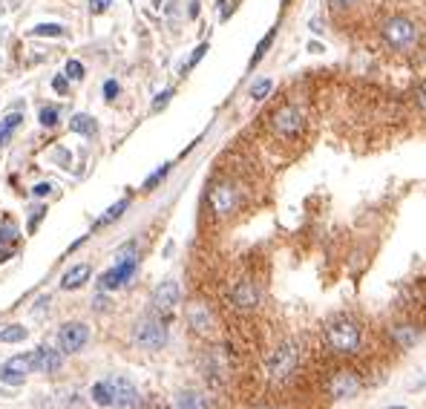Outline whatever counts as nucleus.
I'll use <instances>...</instances> for the list:
<instances>
[{
	"label": "nucleus",
	"mask_w": 426,
	"mask_h": 409,
	"mask_svg": "<svg viewBox=\"0 0 426 409\" xmlns=\"http://www.w3.org/2000/svg\"><path fill=\"white\" fill-rule=\"evenodd\" d=\"M395 337L400 340L403 349H409V346H412V343L418 340V332H412V329H395Z\"/></svg>",
	"instance_id": "27"
},
{
	"label": "nucleus",
	"mask_w": 426,
	"mask_h": 409,
	"mask_svg": "<svg viewBox=\"0 0 426 409\" xmlns=\"http://www.w3.org/2000/svg\"><path fill=\"white\" fill-rule=\"evenodd\" d=\"M41 124L43 127H55L58 124V110L55 107H43L41 110Z\"/></svg>",
	"instance_id": "29"
},
{
	"label": "nucleus",
	"mask_w": 426,
	"mask_h": 409,
	"mask_svg": "<svg viewBox=\"0 0 426 409\" xmlns=\"http://www.w3.org/2000/svg\"><path fill=\"white\" fill-rule=\"evenodd\" d=\"M127 208H130V199H119V202H116V205H112V208L107 210V214H104L101 219H98V222H95V228H104V225H110L112 219H119V217L124 214V210H127Z\"/></svg>",
	"instance_id": "20"
},
{
	"label": "nucleus",
	"mask_w": 426,
	"mask_h": 409,
	"mask_svg": "<svg viewBox=\"0 0 426 409\" xmlns=\"http://www.w3.org/2000/svg\"><path fill=\"white\" fill-rule=\"evenodd\" d=\"M271 90H274V81L271 78H262V81H256V84L251 87V95L256 98V101H262V98H265Z\"/></svg>",
	"instance_id": "24"
},
{
	"label": "nucleus",
	"mask_w": 426,
	"mask_h": 409,
	"mask_svg": "<svg viewBox=\"0 0 426 409\" xmlns=\"http://www.w3.org/2000/svg\"><path fill=\"white\" fill-rule=\"evenodd\" d=\"M168 170H170V165H161V168H159V170H156V173H153V176H150V179H147V182H144V190H153V188L161 182V179L168 176Z\"/></svg>",
	"instance_id": "28"
},
{
	"label": "nucleus",
	"mask_w": 426,
	"mask_h": 409,
	"mask_svg": "<svg viewBox=\"0 0 426 409\" xmlns=\"http://www.w3.org/2000/svg\"><path fill=\"white\" fill-rule=\"evenodd\" d=\"M90 6H92L95 12H104V9H107V0H92V3H90Z\"/></svg>",
	"instance_id": "39"
},
{
	"label": "nucleus",
	"mask_w": 426,
	"mask_h": 409,
	"mask_svg": "<svg viewBox=\"0 0 426 409\" xmlns=\"http://www.w3.org/2000/svg\"><path fill=\"white\" fill-rule=\"evenodd\" d=\"M231 300H234L236 308L248 312V308H256V303H259V288L254 286V280H242V283L234 286Z\"/></svg>",
	"instance_id": "13"
},
{
	"label": "nucleus",
	"mask_w": 426,
	"mask_h": 409,
	"mask_svg": "<svg viewBox=\"0 0 426 409\" xmlns=\"http://www.w3.org/2000/svg\"><path fill=\"white\" fill-rule=\"evenodd\" d=\"M63 75L72 78V81H81V78H84V63H81V61H67V70H63Z\"/></svg>",
	"instance_id": "25"
},
{
	"label": "nucleus",
	"mask_w": 426,
	"mask_h": 409,
	"mask_svg": "<svg viewBox=\"0 0 426 409\" xmlns=\"http://www.w3.org/2000/svg\"><path fill=\"white\" fill-rule=\"evenodd\" d=\"M104 386L110 392V406H119V409H139L141 406V395H139L133 381L121 378V375H110Z\"/></svg>",
	"instance_id": "3"
},
{
	"label": "nucleus",
	"mask_w": 426,
	"mask_h": 409,
	"mask_svg": "<svg viewBox=\"0 0 426 409\" xmlns=\"http://www.w3.org/2000/svg\"><path fill=\"white\" fill-rule=\"evenodd\" d=\"M136 268H139V257H136V254L119 259L116 268H110V271L101 277V288H104V291H112V288L127 286V280L136 274Z\"/></svg>",
	"instance_id": "6"
},
{
	"label": "nucleus",
	"mask_w": 426,
	"mask_h": 409,
	"mask_svg": "<svg viewBox=\"0 0 426 409\" xmlns=\"http://www.w3.org/2000/svg\"><path fill=\"white\" fill-rule=\"evenodd\" d=\"M329 3L334 6V9H346V6H352L354 0H329Z\"/></svg>",
	"instance_id": "38"
},
{
	"label": "nucleus",
	"mask_w": 426,
	"mask_h": 409,
	"mask_svg": "<svg viewBox=\"0 0 426 409\" xmlns=\"http://www.w3.org/2000/svg\"><path fill=\"white\" fill-rule=\"evenodd\" d=\"M52 87H55L58 92H63V90H67V75H58V78H55V84H52Z\"/></svg>",
	"instance_id": "37"
},
{
	"label": "nucleus",
	"mask_w": 426,
	"mask_h": 409,
	"mask_svg": "<svg viewBox=\"0 0 426 409\" xmlns=\"http://www.w3.org/2000/svg\"><path fill=\"white\" fill-rule=\"evenodd\" d=\"M207 49H210V46H207V43H202V46H196V52H193V58H190V61H187V67H185V72H187V70H190V67H196V63H199V61H202V55H205V52H207Z\"/></svg>",
	"instance_id": "31"
},
{
	"label": "nucleus",
	"mask_w": 426,
	"mask_h": 409,
	"mask_svg": "<svg viewBox=\"0 0 426 409\" xmlns=\"http://www.w3.org/2000/svg\"><path fill=\"white\" fill-rule=\"evenodd\" d=\"M294 369H297V346L285 343V346L276 349L274 357L268 361V372H271V378L283 381V378H288V375H291Z\"/></svg>",
	"instance_id": "7"
},
{
	"label": "nucleus",
	"mask_w": 426,
	"mask_h": 409,
	"mask_svg": "<svg viewBox=\"0 0 426 409\" xmlns=\"http://www.w3.org/2000/svg\"><path fill=\"white\" fill-rule=\"evenodd\" d=\"M236 188L231 182H219L216 188L210 190V208L216 210L219 217H227L231 210H236Z\"/></svg>",
	"instance_id": "10"
},
{
	"label": "nucleus",
	"mask_w": 426,
	"mask_h": 409,
	"mask_svg": "<svg viewBox=\"0 0 426 409\" xmlns=\"http://www.w3.org/2000/svg\"><path fill=\"white\" fill-rule=\"evenodd\" d=\"M231 12H234V0H222V21H227Z\"/></svg>",
	"instance_id": "35"
},
{
	"label": "nucleus",
	"mask_w": 426,
	"mask_h": 409,
	"mask_svg": "<svg viewBox=\"0 0 426 409\" xmlns=\"http://www.w3.org/2000/svg\"><path fill=\"white\" fill-rule=\"evenodd\" d=\"M153 308L156 312H170V308L179 303V283L168 280V283H161L153 288V297H150Z\"/></svg>",
	"instance_id": "12"
},
{
	"label": "nucleus",
	"mask_w": 426,
	"mask_h": 409,
	"mask_svg": "<svg viewBox=\"0 0 426 409\" xmlns=\"http://www.w3.org/2000/svg\"><path fill=\"white\" fill-rule=\"evenodd\" d=\"M176 409H207V401H205V395H199V392H179Z\"/></svg>",
	"instance_id": "17"
},
{
	"label": "nucleus",
	"mask_w": 426,
	"mask_h": 409,
	"mask_svg": "<svg viewBox=\"0 0 426 409\" xmlns=\"http://www.w3.org/2000/svg\"><path fill=\"white\" fill-rule=\"evenodd\" d=\"M49 190H52V185H49V182H41V185H35V196H46Z\"/></svg>",
	"instance_id": "36"
},
{
	"label": "nucleus",
	"mask_w": 426,
	"mask_h": 409,
	"mask_svg": "<svg viewBox=\"0 0 426 409\" xmlns=\"http://www.w3.org/2000/svg\"><path fill=\"white\" fill-rule=\"evenodd\" d=\"M63 32H67V29H63L61 23H41V26H35V29H32V35H38V38H43V35H52V38H61V35H63Z\"/></svg>",
	"instance_id": "23"
},
{
	"label": "nucleus",
	"mask_w": 426,
	"mask_h": 409,
	"mask_svg": "<svg viewBox=\"0 0 426 409\" xmlns=\"http://www.w3.org/2000/svg\"><path fill=\"white\" fill-rule=\"evenodd\" d=\"M26 329H23V326H9V329H3V332H0V340H3V343H21V340H26Z\"/></svg>",
	"instance_id": "22"
},
{
	"label": "nucleus",
	"mask_w": 426,
	"mask_h": 409,
	"mask_svg": "<svg viewBox=\"0 0 426 409\" xmlns=\"http://www.w3.org/2000/svg\"><path fill=\"white\" fill-rule=\"evenodd\" d=\"M92 401H95V403H101V406H110V392H107L104 381L92 386Z\"/></svg>",
	"instance_id": "26"
},
{
	"label": "nucleus",
	"mask_w": 426,
	"mask_h": 409,
	"mask_svg": "<svg viewBox=\"0 0 426 409\" xmlns=\"http://www.w3.org/2000/svg\"><path fill=\"white\" fill-rule=\"evenodd\" d=\"M133 335H136V343L144 349H161L168 343V329L159 320H141Z\"/></svg>",
	"instance_id": "5"
},
{
	"label": "nucleus",
	"mask_w": 426,
	"mask_h": 409,
	"mask_svg": "<svg viewBox=\"0 0 426 409\" xmlns=\"http://www.w3.org/2000/svg\"><path fill=\"white\" fill-rule=\"evenodd\" d=\"M26 372H32V355H14L0 366V381L9 386H18V383H23Z\"/></svg>",
	"instance_id": "9"
},
{
	"label": "nucleus",
	"mask_w": 426,
	"mask_h": 409,
	"mask_svg": "<svg viewBox=\"0 0 426 409\" xmlns=\"http://www.w3.org/2000/svg\"><path fill=\"white\" fill-rule=\"evenodd\" d=\"M325 343L337 355H352L360 349V329L352 320H332L325 329Z\"/></svg>",
	"instance_id": "1"
},
{
	"label": "nucleus",
	"mask_w": 426,
	"mask_h": 409,
	"mask_svg": "<svg viewBox=\"0 0 426 409\" xmlns=\"http://www.w3.org/2000/svg\"><path fill=\"white\" fill-rule=\"evenodd\" d=\"M90 274H92V268L87 266V263H81V266H75V268H70L67 274H63V280H61V288L63 291H72V288H81L87 280H90Z\"/></svg>",
	"instance_id": "16"
},
{
	"label": "nucleus",
	"mask_w": 426,
	"mask_h": 409,
	"mask_svg": "<svg viewBox=\"0 0 426 409\" xmlns=\"http://www.w3.org/2000/svg\"><path fill=\"white\" fill-rule=\"evenodd\" d=\"M274 38H276V26L268 32V35L265 38H262L259 41V46H256V52H254V58H251V70L256 67V63L262 61V58H265V52H268V49H271V43H274Z\"/></svg>",
	"instance_id": "21"
},
{
	"label": "nucleus",
	"mask_w": 426,
	"mask_h": 409,
	"mask_svg": "<svg viewBox=\"0 0 426 409\" xmlns=\"http://www.w3.org/2000/svg\"><path fill=\"white\" fill-rule=\"evenodd\" d=\"M14 237H18V231H14L12 222H6L3 228H0V242H14Z\"/></svg>",
	"instance_id": "30"
},
{
	"label": "nucleus",
	"mask_w": 426,
	"mask_h": 409,
	"mask_svg": "<svg viewBox=\"0 0 426 409\" xmlns=\"http://www.w3.org/2000/svg\"><path fill=\"white\" fill-rule=\"evenodd\" d=\"M104 92H107V98L112 101V98L119 95V84H116V81H107V84H104Z\"/></svg>",
	"instance_id": "34"
},
{
	"label": "nucleus",
	"mask_w": 426,
	"mask_h": 409,
	"mask_svg": "<svg viewBox=\"0 0 426 409\" xmlns=\"http://www.w3.org/2000/svg\"><path fill=\"white\" fill-rule=\"evenodd\" d=\"M329 392L334 398H352V395L360 392V381L352 372H334L332 381H329Z\"/></svg>",
	"instance_id": "14"
},
{
	"label": "nucleus",
	"mask_w": 426,
	"mask_h": 409,
	"mask_svg": "<svg viewBox=\"0 0 426 409\" xmlns=\"http://www.w3.org/2000/svg\"><path fill=\"white\" fill-rule=\"evenodd\" d=\"M268 119H271V130L276 136H283V139L300 136V130H303V112H300V107H294V104L276 107Z\"/></svg>",
	"instance_id": "4"
},
{
	"label": "nucleus",
	"mask_w": 426,
	"mask_h": 409,
	"mask_svg": "<svg viewBox=\"0 0 426 409\" xmlns=\"http://www.w3.org/2000/svg\"><path fill=\"white\" fill-rule=\"evenodd\" d=\"M170 95H173V90H165V92H159V98H156V101H153V112H159L161 107H168Z\"/></svg>",
	"instance_id": "32"
},
{
	"label": "nucleus",
	"mask_w": 426,
	"mask_h": 409,
	"mask_svg": "<svg viewBox=\"0 0 426 409\" xmlns=\"http://www.w3.org/2000/svg\"><path fill=\"white\" fill-rule=\"evenodd\" d=\"M70 130H72V133L92 136V133H95V121L87 116V112H78V116H72V119H70Z\"/></svg>",
	"instance_id": "19"
},
{
	"label": "nucleus",
	"mask_w": 426,
	"mask_h": 409,
	"mask_svg": "<svg viewBox=\"0 0 426 409\" xmlns=\"http://www.w3.org/2000/svg\"><path fill=\"white\" fill-rule=\"evenodd\" d=\"M46 214V208H35V217H32L29 219V231H35V228H38V222H41V217Z\"/></svg>",
	"instance_id": "33"
},
{
	"label": "nucleus",
	"mask_w": 426,
	"mask_h": 409,
	"mask_svg": "<svg viewBox=\"0 0 426 409\" xmlns=\"http://www.w3.org/2000/svg\"><path fill=\"white\" fill-rule=\"evenodd\" d=\"M87 340H90V329L84 323H67V326H61V332H58V346L67 355L78 352Z\"/></svg>",
	"instance_id": "8"
},
{
	"label": "nucleus",
	"mask_w": 426,
	"mask_h": 409,
	"mask_svg": "<svg viewBox=\"0 0 426 409\" xmlns=\"http://www.w3.org/2000/svg\"><path fill=\"white\" fill-rule=\"evenodd\" d=\"M63 366V355L58 349L41 346L38 352H32V372H58Z\"/></svg>",
	"instance_id": "11"
},
{
	"label": "nucleus",
	"mask_w": 426,
	"mask_h": 409,
	"mask_svg": "<svg viewBox=\"0 0 426 409\" xmlns=\"http://www.w3.org/2000/svg\"><path fill=\"white\" fill-rule=\"evenodd\" d=\"M389 409H406V406H389Z\"/></svg>",
	"instance_id": "40"
},
{
	"label": "nucleus",
	"mask_w": 426,
	"mask_h": 409,
	"mask_svg": "<svg viewBox=\"0 0 426 409\" xmlns=\"http://www.w3.org/2000/svg\"><path fill=\"white\" fill-rule=\"evenodd\" d=\"M21 121H23L21 112H9V116H6L3 121H0V147H3V144L9 141V136L14 133V130H18Z\"/></svg>",
	"instance_id": "18"
},
{
	"label": "nucleus",
	"mask_w": 426,
	"mask_h": 409,
	"mask_svg": "<svg viewBox=\"0 0 426 409\" xmlns=\"http://www.w3.org/2000/svg\"><path fill=\"white\" fill-rule=\"evenodd\" d=\"M187 323L193 326L196 335H210L213 320H210L207 306H205V303H190V306H187Z\"/></svg>",
	"instance_id": "15"
},
{
	"label": "nucleus",
	"mask_w": 426,
	"mask_h": 409,
	"mask_svg": "<svg viewBox=\"0 0 426 409\" xmlns=\"http://www.w3.org/2000/svg\"><path fill=\"white\" fill-rule=\"evenodd\" d=\"M381 35L392 49H412L418 43V26L409 18H389L381 26Z\"/></svg>",
	"instance_id": "2"
}]
</instances>
